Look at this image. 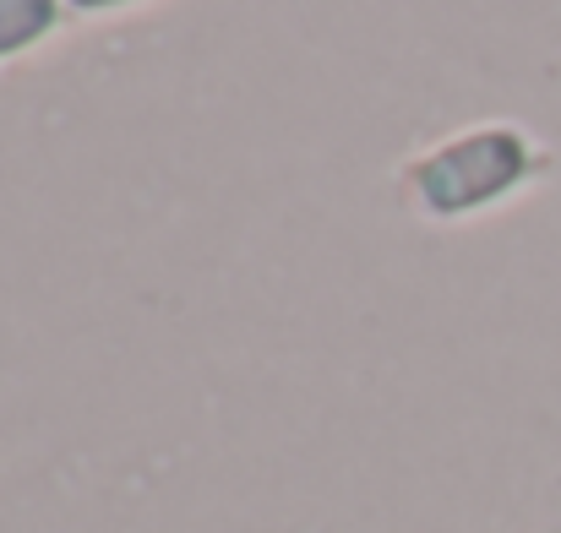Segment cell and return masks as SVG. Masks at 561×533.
I'll return each instance as SVG.
<instances>
[{"label":"cell","instance_id":"1","mask_svg":"<svg viewBox=\"0 0 561 533\" xmlns=\"http://www.w3.org/2000/svg\"><path fill=\"white\" fill-rule=\"evenodd\" d=\"M524 164H529V153H524L518 137H507V131H480V137H469V142H458V148L425 159V164L414 170V190H420L436 212H453V207H474V201L507 190L513 179L524 175Z\"/></svg>","mask_w":561,"mask_h":533},{"label":"cell","instance_id":"2","mask_svg":"<svg viewBox=\"0 0 561 533\" xmlns=\"http://www.w3.org/2000/svg\"><path fill=\"white\" fill-rule=\"evenodd\" d=\"M55 22V0H0V55L22 49Z\"/></svg>","mask_w":561,"mask_h":533},{"label":"cell","instance_id":"3","mask_svg":"<svg viewBox=\"0 0 561 533\" xmlns=\"http://www.w3.org/2000/svg\"><path fill=\"white\" fill-rule=\"evenodd\" d=\"M77 5H110V0H77Z\"/></svg>","mask_w":561,"mask_h":533}]
</instances>
